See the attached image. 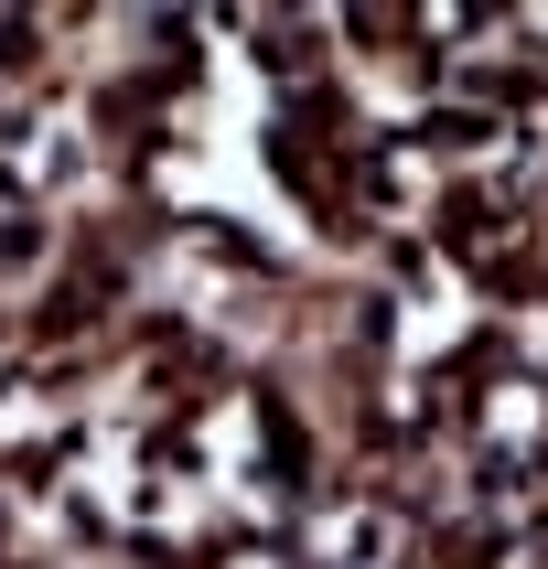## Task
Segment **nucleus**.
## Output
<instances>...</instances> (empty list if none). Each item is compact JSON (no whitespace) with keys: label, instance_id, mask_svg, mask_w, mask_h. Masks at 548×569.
Listing matches in <instances>:
<instances>
[{"label":"nucleus","instance_id":"obj_1","mask_svg":"<svg viewBox=\"0 0 548 569\" xmlns=\"http://www.w3.org/2000/svg\"><path fill=\"white\" fill-rule=\"evenodd\" d=\"M22 258H43V226H32L22 193H0V269H22Z\"/></svg>","mask_w":548,"mask_h":569},{"label":"nucleus","instance_id":"obj_2","mask_svg":"<svg viewBox=\"0 0 548 569\" xmlns=\"http://www.w3.org/2000/svg\"><path fill=\"white\" fill-rule=\"evenodd\" d=\"M11 64H22V22H0V76H11Z\"/></svg>","mask_w":548,"mask_h":569}]
</instances>
